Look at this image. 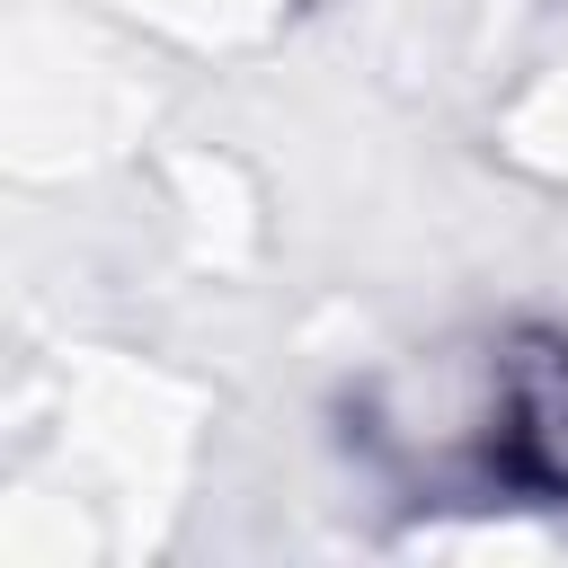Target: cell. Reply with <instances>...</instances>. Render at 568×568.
Here are the masks:
<instances>
[{
    "mask_svg": "<svg viewBox=\"0 0 568 568\" xmlns=\"http://www.w3.org/2000/svg\"><path fill=\"white\" fill-rule=\"evenodd\" d=\"M488 462H497V479H515L532 497H568V337H524L506 355Z\"/></svg>",
    "mask_w": 568,
    "mask_h": 568,
    "instance_id": "obj_1",
    "label": "cell"
}]
</instances>
